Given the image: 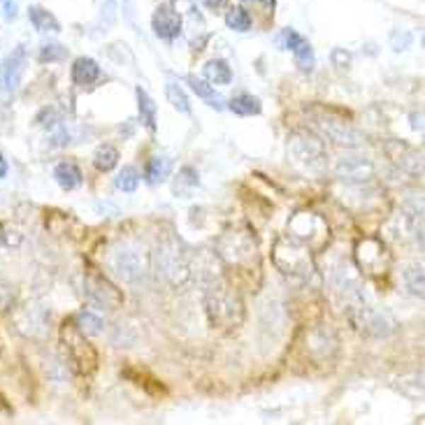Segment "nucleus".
I'll list each match as a JSON object with an SVG mask.
<instances>
[{
    "instance_id": "nucleus-11",
    "label": "nucleus",
    "mask_w": 425,
    "mask_h": 425,
    "mask_svg": "<svg viewBox=\"0 0 425 425\" xmlns=\"http://www.w3.org/2000/svg\"><path fill=\"white\" fill-rule=\"evenodd\" d=\"M84 293L94 305L103 307V310H110V312L119 310L123 305V293L96 268H89L84 274Z\"/></svg>"
},
{
    "instance_id": "nucleus-1",
    "label": "nucleus",
    "mask_w": 425,
    "mask_h": 425,
    "mask_svg": "<svg viewBox=\"0 0 425 425\" xmlns=\"http://www.w3.org/2000/svg\"><path fill=\"white\" fill-rule=\"evenodd\" d=\"M205 307L212 326L216 328L232 330L244 323V302H242L237 290L221 279H214L210 283L205 295Z\"/></svg>"
},
{
    "instance_id": "nucleus-19",
    "label": "nucleus",
    "mask_w": 425,
    "mask_h": 425,
    "mask_svg": "<svg viewBox=\"0 0 425 425\" xmlns=\"http://www.w3.org/2000/svg\"><path fill=\"white\" fill-rule=\"evenodd\" d=\"M54 179H56V184L61 186L63 191H72V188L81 186V170L74 163H70V161L58 163L56 168H54Z\"/></svg>"
},
{
    "instance_id": "nucleus-25",
    "label": "nucleus",
    "mask_w": 425,
    "mask_h": 425,
    "mask_svg": "<svg viewBox=\"0 0 425 425\" xmlns=\"http://www.w3.org/2000/svg\"><path fill=\"white\" fill-rule=\"evenodd\" d=\"M230 110L235 112L237 116H256V114L263 112V105H261V100H258L256 96L242 94V96L230 100Z\"/></svg>"
},
{
    "instance_id": "nucleus-33",
    "label": "nucleus",
    "mask_w": 425,
    "mask_h": 425,
    "mask_svg": "<svg viewBox=\"0 0 425 425\" xmlns=\"http://www.w3.org/2000/svg\"><path fill=\"white\" fill-rule=\"evenodd\" d=\"M404 281H407V288H409L414 295L423 298V268L421 265H414V268L407 270Z\"/></svg>"
},
{
    "instance_id": "nucleus-38",
    "label": "nucleus",
    "mask_w": 425,
    "mask_h": 425,
    "mask_svg": "<svg viewBox=\"0 0 425 425\" xmlns=\"http://www.w3.org/2000/svg\"><path fill=\"white\" fill-rule=\"evenodd\" d=\"M7 170H10V168H7V161L3 158V154H0V179L7 177Z\"/></svg>"
},
{
    "instance_id": "nucleus-15",
    "label": "nucleus",
    "mask_w": 425,
    "mask_h": 425,
    "mask_svg": "<svg viewBox=\"0 0 425 425\" xmlns=\"http://www.w3.org/2000/svg\"><path fill=\"white\" fill-rule=\"evenodd\" d=\"M337 353V339L328 330H312L305 341V356H310L314 365L326 363L330 356Z\"/></svg>"
},
{
    "instance_id": "nucleus-4",
    "label": "nucleus",
    "mask_w": 425,
    "mask_h": 425,
    "mask_svg": "<svg viewBox=\"0 0 425 425\" xmlns=\"http://www.w3.org/2000/svg\"><path fill=\"white\" fill-rule=\"evenodd\" d=\"M61 351L68 368L77 374V377H89L98 370V351L94 344L86 339L74 321H65L61 328Z\"/></svg>"
},
{
    "instance_id": "nucleus-18",
    "label": "nucleus",
    "mask_w": 425,
    "mask_h": 425,
    "mask_svg": "<svg viewBox=\"0 0 425 425\" xmlns=\"http://www.w3.org/2000/svg\"><path fill=\"white\" fill-rule=\"evenodd\" d=\"M100 79V65L89 56H81L72 65V81L79 86H91Z\"/></svg>"
},
{
    "instance_id": "nucleus-30",
    "label": "nucleus",
    "mask_w": 425,
    "mask_h": 425,
    "mask_svg": "<svg viewBox=\"0 0 425 425\" xmlns=\"http://www.w3.org/2000/svg\"><path fill=\"white\" fill-rule=\"evenodd\" d=\"M165 94H168V100L172 103V107L181 114H191V105H188V98L186 94L181 91V86L177 81H168V86H165Z\"/></svg>"
},
{
    "instance_id": "nucleus-27",
    "label": "nucleus",
    "mask_w": 425,
    "mask_h": 425,
    "mask_svg": "<svg viewBox=\"0 0 425 425\" xmlns=\"http://www.w3.org/2000/svg\"><path fill=\"white\" fill-rule=\"evenodd\" d=\"M116 163H119V152H116L114 147H100L96 156H94V165L98 172H110L116 168Z\"/></svg>"
},
{
    "instance_id": "nucleus-37",
    "label": "nucleus",
    "mask_w": 425,
    "mask_h": 425,
    "mask_svg": "<svg viewBox=\"0 0 425 425\" xmlns=\"http://www.w3.org/2000/svg\"><path fill=\"white\" fill-rule=\"evenodd\" d=\"M203 3L210 7V10H214V12H219V10H223V7L228 5V0H203Z\"/></svg>"
},
{
    "instance_id": "nucleus-8",
    "label": "nucleus",
    "mask_w": 425,
    "mask_h": 425,
    "mask_svg": "<svg viewBox=\"0 0 425 425\" xmlns=\"http://www.w3.org/2000/svg\"><path fill=\"white\" fill-rule=\"evenodd\" d=\"M314 251L300 239L286 235L277 237L272 246V261L274 265L290 277H300V274H310L314 270Z\"/></svg>"
},
{
    "instance_id": "nucleus-40",
    "label": "nucleus",
    "mask_w": 425,
    "mask_h": 425,
    "mask_svg": "<svg viewBox=\"0 0 425 425\" xmlns=\"http://www.w3.org/2000/svg\"><path fill=\"white\" fill-rule=\"evenodd\" d=\"M0 244H3V228H0Z\"/></svg>"
},
{
    "instance_id": "nucleus-10",
    "label": "nucleus",
    "mask_w": 425,
    "mask_h": 425,
    "mask_svg": "<svg viewBox=\"0 0 425 425\" xmlns=\"http://www.w3.org/2000/svg\"><path fill=\"white\" fill-rule=\"evenodd\" d=\"M390 256L388 246L377 237H365L356 244V263L358 270L368 277H383L390 270Z\"/></svg>"
},
{
    "instance_id": "nucleus-29",
    "label": "nucleus",
    "mask_w": 425,
    "mask_h": 425,
    "mask_svg": "<svg viewBox=\"0 0 425 425\" xmlns=\"http://www.w3.org/2000/svg\"><path fill=\"white\" fill-rule=\"evenodd\" d=\"M226 26L237 33H246L251 28V14H249L244 7H232L226 14Z\"/></svg>"
},
{
    "instance_id": "nucleus-14",
    "label": "nucleus",
    "mask_w": 425,
    "mask_h": 425,
    "mask_svg": "<svg viewBox=\"0 0 425 425\" xmlns=\"http://www.w3.org/2000/svg\"><path fill=\"white\" fill-rule=\"evenodd\" d=\"M152 28L161 40L172 42V40H177L181 33V14L174 10L172 3L158 5L152 16Z\"/></svg>"
},
{
    "instance_id": "nucleus-16",
    "label": "nucleus",
    "mask_w": 425,
    "mask_h": 425,
    "mask_svg": "<svg viewBox=\"0 0 425 425\" xmlns=\"http://www.w3.org/2000/svg\"><path fill=\"white\" fill-rule=\"evenodd\" d=\"M337 177L348 184H368L374 179V165L368 158H341L337 163Z\"/></svg>"
},
{
    "instance_id": "nucleus-20",
    "label": "nucleus",
    "mask_w": 425,
    "mask_h": 425,
    "mask_svg": "<svg viewBox=\"0 0 425 425\" xmlns=\"http://www.w3.org/2000/svg\"><path fill=\"white\" fill-rule=\"evenodd\" d=\"M198 184H200V179H198V170H196V168H191V165H184V168H181V170L177 172V177H174L172 191H174V196H179V198H188V196L198 188Z\"/></svg>"
},
{
    "instance_id": "nucleus-21",
    "label": "nucleus",
    "mask_w": 425,
    "mask_h": 425,
    "mask_svg": "<svg viewBox=\"0 0 425 425\" xmlns=\"http://www.w3.org/2000/svg\"><path fill=\"white\" fill-rule=\"evenodd\" d=\"M135 96H137V110H140L142 126H144L154 135V132H156V105H154V100L149 98V94L142 86H137Z\"/></svg>"
},
{
    "instance_id": "nucleus-34",
    "label": "nucleus",
    "mask_w": 425,
    "mask_h": 425,
    "mask_svg": "<svg viewBox=\"0 0 425 425\" xmlns=\"http://www.w3.org/2000/svg\"><path fill=\"white\" fill-rule=\"evenodd\" d=\"M14 307V290L0 283V314H7Z\"/></svg>"
},
{
    "instance_id": "nucleus-22",
    "label": "nucleus",
    "mask_w": 425,
    "mask_h": 425,
    "mask_svg": "<svg viewBox=\"0 0 425 425\" xmlns=\"http://www.w3.org/2000/svg\"><path fill=\"white\" fill-rule=\"evenodd\" d=\"M203 74H205V79L210 81L212 86H214V84L226 86V84H230V81H232V70H230V65H228L226 61H221V58H214V61L207 63L205 70H203Z\"/></svg>"
},
{
    "instance_id": "nucleus-31",
    "label": "nucleus",
    "mask_w": 425,
    "mask_h": 425,
    "mask_svg": "<svg viewBox=\"0 0 425 425\" xmlns=\"http://www.w3.org/2000/svg\"><path fill=\"white\" fill-rule=\"evenodd\" d=\"M72 321H74V326L84 332V335H100V332H103V321H100L98 316L89 314V312L77 314Z\"/></svg>"
},
{
    "instance_id": "nucleus-24",
    "label": "nucleus",
    "mask_w": 425,
    "mask_h": 425,
    "mask_svg": "<svg viewBox=\"0 0 425 425\" xmlns=\"http://www.w3.org/2000/svg\"><path fill=\"white\" fill-rule=\"evenodd\" d=\"M28 19L33 23V28H38V30H52V33L61 30V23H58V19L52 12H47L45 7H38V5L28 7Z\"/></svg>"
},
{
    "instance_id": "nucleus-26",
    "label": "nucleus",
    "mask_w": 425,
    "mask_h": 425,
    "mask_svg": "<svg viewBox=\"0 0 425 425\" xmlns=\"http://www.w3.org/2000/svg\"><path fill=\"white\" fill-rule=\"evenodd\" d=\"M170 174V163L168 158L163 156H154L152 161L147 163V181L149 186H161Z\"/></svg>"
},
{
    "instance_id": "nucleus-32",
    "label": "nucleus",
    "mask_w": 425,
    "mask_h": 425,
    "mask_svg": "<svg viewBox=\"0 0 425 425\" xmlns=\"http://www.w3.org/2000/svg\"><path fill=\"white\" fill-rule=\"evenodd\" d=\"M68 56V49L58 42H47L40 49V61L42 63H56V61H63V58Z\"/></svg>"
},
{
    "instance_id": "nucleus-39",
    "label": "nucleus",
    "mask_w": 425,
    "mask_h": 425,
    "mask_svg": "<svg viewBox=\"0 0 425 425\" xmlns=\"http://www.w3.org/2000/svg\"><path fill=\"white\" fill-rule=\"evenodd\" d=\"M246 3H263V5H268L270 10L274 7V0H246Z\"/></svg>"
},
{
    "instance_id": "nucleus-23",
    "label": "nucleus",
    "mask_w": 425,
    "mask_h": 425,
    "mask_svg": "<svg viewBox=\"0 0 425 425\" xmlns=\"http://www.w3.org/2000/svg\"><path fill=\"white\" fill-rule=\"evenodd\" d=\"M186 81H188V86L196 91L198 98H203L205 103L210 105V107H214L216 112L223 110V98L216 94L210 81H203V79H198V77H186Z\"/></svg>"
},
{
    "instance_id": "nucleus-3",
    "label": "nucleus",
    "mask_w": 425,
    "mask_h": 425,
    "mask_svg": "<svg viewBox=\"0 0 425 425\" xmlns=\"http://www.w3.org/2000/svg\"><path fill=\"white\" fill-rule=\"evenodd\" d=\"M216 254L226 265L242 272H249L251 268L258 270V265H261L256 237L246 226H232L223 232L216 242Z\"/></svg>"
},
{
    "instance_id": "nucleus-28",
    "label": "nucleus",
    "mask_w": 425,
    "mask_h": 425,
    "mask_svg": "<svg viewBox=\"0 0 425 425\" xmlns=\"http://www.w3.org/2000/svg\"><path fill=\"white\" fill-rule=\"evenodd\" d=\"M137 184H140V172L132 168V165H126V168H121L119 177L114 179V186L123 191V193H135L137 191Z\"/></svg>"
},
{
    "instance_id": "nucleus-9",
    "label": "nucleus",
    "mask_w": 425,
    "mask_h": 425,
    "mask_svg": "<svg viewBox=\"0 0 425 425\" xmlns=\"http://www.w3.org/2000/svg\"><path fill=\"white\" fill-rule=\"evenodd\" d=\"M286 232L290 237L300 239L302 244H307L312 249L314 254H319L326 249V244L330 242V228H328V221L323 219L321 214L310 212V210H302V212H295L293 216L288 219V226Z\"/></svg>"
},
{
    "instance_id": "nucleus-36",
    "label": "nucleus",
    "mask_w": 425,
    "mask_h": 425,
    "mask_svg": "<svg viewBox=\"0 0 425 425\" xmlns=\"http://www.w3.org/2000/svg\"><path fill=\"white\" fill-rule=\"evenodd\" d=\"M332 63H335L337 68H348V63H351V54L344 52V49H335V52H332Z\"/></svg>"
},
{
    "instance_id": "nucleus-17",
    "label": "nucleus",
    "mask_w": 425,
    "mask_h": 425,
    "mask_svg": "<svg viewBox=\"0 0 425 425\" xmlns=\"http://www.w3.org/2000/svg\"><path fill=\"white\" fill-rule=\"evenodd\" d=\"M281 45H283V49H288V52H293L295 54V61H298V65H300V70H312L314 68V52H312V47H310V42L300 35L298 30H293V28H286L281 33Z\"/></svg>"
},
{
    "instance_id": "nucleus-5",
    "label": "nucleus",
    "mask_w": 425,
    "mask_h": 425,
    "mask_svg": "<svg viewBox=\"0 0 425 425\" xmlns=\"http://www.w3.org/2000/svg\"><path fill=\"white\" fill-rule=\"evenodd\" d=\"M154 263H156V272L174 288L184 286L191 277L188 254L177 237H165L161 244H158Z\"/></svg>"
},
{
    "instance_id": "nucleus-6",
    "label": "nucleus",
    "mask_w": 425,
    "mask_h": 425,
    "mask_svg": "<svg viewBox=\"0 0 425 425\" xmlns=\"http://www.w3.org/2000/svg\"><path fill=\"white\" fill-rule=\"evenodd\" d=\"M107 265L123 281H140L147 277L149 268H152V254L147 251L142 242H121L107 256Z\"/></svg>"
},
{
    "instance_id": "nucleus-2",
    "label": "nucleus",
    "mask_w": 425,
    "mask_h": 425,
    "mask_svg": "<svg viewBox=\"0 0 425 425\" xmlns=\"http://www.w3.org/2000/svg\"><path fill=\"white\" fill-rule=\"evenodd\" d=\"M286 156L290 165L307 177H323L328 170V152L321 137L307 130H298L288 137Z\"/></svg>"
},
{
    "instance_id": "nucleus-35",
    "label": "nucleus",
    "mask_w": 425,
    "mask_h": 425,
    "mask_svg": "<svg viewBox=\"0 0 425 425\" xmlns=\"http://www.w3.org/2000/svg\"><path fill=\"white\" fill-rule=\"evenodd\" d=\"M0 14H3L5 21H14L19 16V7H16L12 0H0Z\"/></svg>"
},
{
    "instance_id": "nucleus-7",
    "label": "nucleus",
    "mask_w": 425,
    "mask_h": 425,
    "mask_svg": "<svg viewBox=\"0 0 425 425\" xmlns=\"http://www.w3.org/2000/svg\"><path fill=\"white\" fill-rule=\"evenodd\" d=\"M307 116L312 119V126L332 140L335 144H344V147H361L363 144V135L358 132L351 123L344 121V116H339L335 110H328V107L321 105H312L307 107Z\"/></svg>"
},
{
    "instance_id": "nucleus-12",
    "label": "nucleus",
    "mask_w": 425,
    "mask_h": 425,
    "mask_svg": "<svg viewBox=\"0 0 425 425\" xmlns=\"http://www.w3.org/2000/svg\"><path fill=\"white\" fill-rule=\"evenodd\" d=\"M26 68H28L26 47L19 45L10 56L5 58L3 68H0V98L10 100L16 91L21 89V81H23V74H26Z\"/></svg>"
},
{
    "instance_id": "nucleus-13",
    "label": "nucleus",
    "mask_w": 425,
    "mask_h": 425,
    "mask_svg": "<svg viewBox=\"0 0 425 425\" xmlns=\"http://www.w3.org/2000/svg\"><path fill=\"white\" fill-rule=\"evenodd\" d=\"M386 154L400 170L409 172L412 177H421L423 174V156H421V152H416L414 147L407 144V142L388 140L386 142Z\"/></svg>"
}]
</instances>
